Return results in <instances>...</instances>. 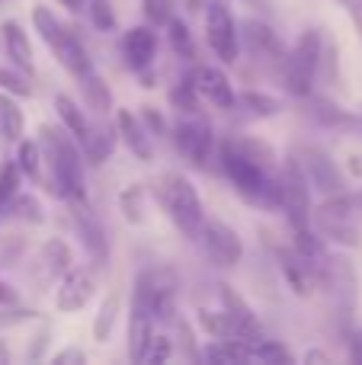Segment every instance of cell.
Instances as JSON below:
<instances>
[{
	"instance_id": "cell-2",
	"label": "cell",
	"mask_w": 362,
	"mask_h": 365,
	"mask_svg": "<svg viewBox=\"0 0 362 365\" xmlns=\"http://www.w3.org/2000/svg\"><path fill=\"white\" fill-rule=\"evenodd\" d=\"M38 145L45 158V189L58 199H87V180H83V151L64 128L42 125L38 128Z\"/></svg>"
},
{
	"instance_id": "cell-11",
	"label": "cell",
	"mask_w": 362,
	"mask_h": 365,
	"mask_svg": "<svg viewBox=\"0 0 362 365\" xmlns=\"http://www.w3.org/2000/svg\"><path fill=\"white\" fill-rule=\"evenodd\" d=\"M321 285L331 289L337 311L350 321L353 308H356V269H353L350 259L346 257H331V253H327L324 269H321Z\"/></svg>"
},
{
	"instance_id": "cell-12",
	"label": "cell",
	"mask_w": 362,
	"mask_h": 365,
	"mask_svg": "<svg viewBox=\"0 0 362 365\" xmlns=\"http://www.w3.org/2000/svg\"><path fill=\"white\" fill-rule=\"evenodd\" d=\"M237 32H241V48L247 51L257 64L282 68V61H286V48L279 45L276 32L269 29L263 19H244V23L237 26Z\"/></svg>"
},
{
	"instance_id": "cell-22",
	"label": "cell",
	"mask_w": 362,
	"mask_h": 365,
	"mask_svg": "<svg viewBox=\"0 0 362 365\" xmlns=\"http://www.w3.org/2000/svg\"><path fill=\"white\" fill-rule=\"evenodd\" d=\"M51 51H55V58L61 61V68L68 71L71 77H83V74H90L93 71V61H90V51L83 48V42L74 36L71 29H64L61 36H58V42L51 45Z\"/></svg>"
},
{
	"instance_id": "cell-19",
	"label": "cell",
	"mask_w": 362,
	"mask_h": 365,
	"mask_svg": "<svg viewBox=\"0 0 362 365\" xmlns=\"http://www.w3.org/2000/svg\"><path fill=\"white\" fill-rule=\"evenodd\" d=\"M199 324H202V330L209 336H215V340H247V343H257L263 340V334H257V330H250L244 321H237L231 311H199Z\"/></svg>"
},
{
	"instance_id": "cell-49",
	"label": "cell",
	"mask_w": 362,
	"mask_h": 365,
	"mask_svg": "<svg viewBox=\"0 0 362 365\" xmlns=\"http://www.w3.org/2000/svg\"><path fill=\"white\" fill-rule=\"evenodd\" d=\"M305 362H331V356H327L324 349H308V353H305Z\"/></svg>"
},
{
	"instance_id": "cell-5",
	"label": "cell",
	"mask_w": 362,
	"mask_h": 365,
	"mask_svg": "<svg viewBox=\"0 0 362 365\" xmlns=\"http://www.w3.org/2000/svg\"><path fill=\"white\" fill-rule=\"evenodd\" d=\"M157 199L164 205L167 218L177 225V231L183 237L196 240L199 227H202V218H205V208H202V199H199L196 186L183 177V173H164L157 182Z\"/></svg>"
},
{
	"instance_id": "cell-8",
	"label": "cell",
	"mask_w": 362,
	"mask_h": 365,
	"mask_svg": "<svg viewBox=\"0 0 362 365\" xmlns=\"http://www.w3.org/2000/svg\"><path fill=\"white\" fill-rule=\"evenodd\" d=\"M199 247H202L205 259L218 269H234L244 259V240L234 227H228L218 218H202V227L196 234Z\"/></svg>"
},
{
	"instance_id": "cell-13",
	"label": "cell",
	"mask_w": 362,
	"mask_h": 365,
	"mask_svg": "<svg viewBox=\"0 0 362 365\" xmlns=\"http://www.w3.org/2000/svg\"><path fill=\"white\" fill-rule=\"evenodd\" d=\"M173 138H177V151L192 167L209 164V154L215 148V132L205 119H199V113H190V119H180V125L173 128Z\"/></svg>"
},
{
	"instance_id": "cell-4",
	"label": "cell",
	"mask_w": 362,
	"mask_h": 365,
	"mask_svg": "<svg viewBox=\"0 0 362 365\" xmlns=\"http://www.w3.org/2000/svg\"><path fill=\"white\" fill-rule=\"evenodd\" d=\"M321 64H324V32L305 29L295 38L292 48L286 51V61H282V81H286V90L295 100H305V96L314 93Z\"/></svg>"
},
{
	"instance_id": "cell-23",
	"label": "cell",
	"mask_w": 362,
	"mask_h": 365,
	"mask_svg": "<svg viewBox=\"0 0 362 365\" xmlns=\"http://www.w3.org/2000/svg\"><path fill=\"white\" fill-rule=\"evenodd\" d=\"M0 51L13 68L32 74V48H29V36L23 32L19 23H4L0 26Z\"/></svg>"
},
{
	"instance_id": "cell-43",
	"label": "cell",
	"mask_w": 362,
	"mask_h": 365,
	"mask_svg": "<svg viewBox=\"0 0 362 365\" xmlns=\"http://www.w3.org/2000/svg\"><path fill=\"white\" fill-rule=\"evenodd\" d=\"M87 10H90V19H93V26H96L100 32H113L115 26H119V19H115V13H113V6H109V0H93Z\"/></svg>"
},
{
	"instance_id": "cell-41",
	"label": "cell",
	"mask_w": 362,
	"mask_h": 365,
	"mask_svg": "<svg viewBox=\"0 0 362 365\" xmlns=\"http://www.w3.org/2000/svg\"><path fill=\"white\" fill-rule=\"evenodd\" d=\"M170 356H173L170 340H167V336L151 334V340H148L145 353H141V362H145V365H164L167 359H170Z\"/></svg>"
},
{
	"instance_id": "cell-3",
	"label": "cell",
	"mask_w": 362,
	"mask_h": 365,
	"mask_svg": "<svg viewBox=\"0 0 362 365\" xmlns=\"http://www.w3.org/2000/svg\"><path fill=\"white\" fill-rule=\"evenodd\" d=\"M311 227L324 240H333L340 247L362 244V205L353 189H343L337 195H327L318 208H311Z\"/></svg>"
},
{
	"instance_id": "cell-33",
	"label": "cell",
	"mask_w": 362,
	"mask_h": 365,
	"mask_svg": "<svg viewBox=\"0 0 362 365\" xmlns=\"http://www.w3.org/2000/svg\"><path fill=\"white\" fill-rule=\"evenodd\" d=\"M167 29V38H170V48L177 58H183V61H196V42H192V32L190 26L183 23V19L173 16L170 23L164 26Z\"/></svg>"
},
{
	"instance_id": "cell-20",
	"label": "cell",
	"mask_w": 362,
	"mask_h": 365,
	"mask_svg": "<svg viewBox=\"0 0 362 365\" xmlns=\"http://www.w3.org/2000/svg\"><path fill=\"white\" fill-rule=\"evenodd\" d=\"M305 103H308V115H311L314 122H318L321 128H337V132H362V119L359 115H353L350 109H343V106H337V103H331V100H324V96H305Z\"/></svg>"
},
{
	"instance_id": "cell-47",
	"label": "cell",
	"mask_w": 362,
	"mask_h": 365,
	"mask_svg": "<svg viewBox=\"0 0 362 365\" xmlns=\"http://www.w3.org/2000/svg\"><path fill=\"white\" fill-rule=\"evenodd\" d=\"M19 302V295H16V289L13 285H6V282H0V304H6V308H13V304Z\"/></svg>"
},
{
	"instance_id": "cell-18",
	"label": "cell",
	"mask_w": 362,
	"mask_h": 365,
	"mask_svg": "<svg viewBox=\"0 0 362 365\" xmlns=\"http://www.w3.org/2000/svg\"><path fill=\"white\" fill-rule=\"evenodd\" d=\"M71 266H74V253H71V247L64 244L61 237H51V240H45V244L38 247V253H36V279L42 285H51L55 279H61Z\"/></svg>"
},
{
	"instance_id": "cell-52",
	"label": "cell",
	"mask_w": 362,
	"mask_h": 365,
	"mask_svg": "<svg viewBox=\"0 0 362 365\" xmlns=\"http://www.w3.org/2000/svg\"><path fill=\"white\" fill-rule=\"evenodd\" d=\"M4 205H6V199H4V195H0V212H4Z\"/></svg>"
},
{
	"instance_id": "cell-10",
	"label": "cell",
	"mask_w": 362,
	"mask_h": 365,
	"mask_svg": "<svg viewBox=\"0 0 362 365\" xmlns=\"http://www.w3.org/2000/svg\"><path fill=\"white\" fill-rule=\"evenodd\" d=\"M71 208V221H74L77 234H81V244L87 250V257L93 259V266H109V240L106 231H103L100 218L93 215L87 199H68Z\"/></svg>"
},
{
	"instance_id": "cell-17",
	"label": "cell",
	"mask_w": 362,
	"mask_h": 365,
	"mask_svg": "<svg viewBox=\"0 0 362 365\" xmlns=\"http://www.w3.org/2000/svg\"><path fill=\"white\" fill-rule=\"evenodd\" d=\"M122 55H125V64L135 74H145L154 64V55H157V36H154L151 26H132L122 36Z\"/></svg>"
},
{
	"instance_id": "cell-27",
	"label": "cell",
	"mask_w": 362,
	"mask_h": 365,
	"mask_svg": "<svg viewBox=\"0 0 362 365\" xmlns=\"http://www.w3.org/2000/svg\"><path fill=\"white\" fill-rule=\"evenodd\" d=\"M151 334H154V317L148 311L132 308V314H128V359L132 362H141V353H145Z\"/></svg>"
},
{
	"instance_id": "cell-30",
	"label": "cell",
	"mask_w": 362,
	"mask_h": 365,
	"mask_svg": "<svg viewBox=\"0 0 362 365\" xmlns=\"http://www.w3.org/2000/svg\"><path fill=\"white\" fill-rule=\"evenodd\" d=\"M23 109L16 106L10 93H0V138L4 141H19L23 138Z\"/></svg>"
},
{
	"instance_id": "cell-6",
	"label": "cell",
	"mask_w": 362,
	"mask_h": 365,
	"mask_svg": "<svg viewBox=\"0 0 362 365\" xmlns=\"http://www.w3.org/2000/svg\"><path fill=\"white\" fill-rule=\"evenodd\" d=\"M292 160L299 164V170L305 173L311 192H318L321 199H327V195H337V192H343V189H346V177L340 173L337 160H333L331 154L324 151V148H318V145H299L292 151Z\"/></svg>"
},
{
	"instance_id": "cell-42",
	"label": "cell",
	"mask_w": 362,
	"mask_h": 365,
	"mask_svg": "<svg viewBox=\"0 0 362 365\" xmlns=\"http://www.w3.org/2000/svg\"><path fill=\"white\" fill-rule=\"evenodd\" d=\"M141 10L151 26H167L173 19V0H141Z\"/></svg>"
},
{
	"instance_id": "cell-29",
	"label": "cell",
	"mask_w": 362,
	"mask_h": 365,
	"mask_svg": "<svg viewBox=\"0 0 362 365\" xmlns=\"http://www.w3.org/2000/svg\"><path fill=\"white\" fill-rule=\"evenodd\" d=\"M205 362L231 365V362H250V343L247 340H212L202 349Z\"/></svg>"
},
{
	"instance_id": "cell-39",
	"label": "cell",
	"mask_w": 362,
	"mask_h": 365,
	"mask_svg": "<svg viewBox=\"0 0 362 365\" xmlns=\"http://www.w3.org/2000/svg\"><path fill=\"white\" fill-rule=\"evenodd\" d=\"M170 103H173V109H180V115L199 113V93H196V87H192L190 77H186V81H180L177 87L170 90Z\"/></svg>"
},
{
	"instance_id": "cell-16",
	"label": "cell",
	"mask_w": 362,
	"mask_h": 365,
	"mask_svg": "<svg viewBox=\"0 0 362 365\" xmlns=\"http://www.w3.org/2000/svg\"><path fill=\"white\" fill-rule=\"evenodd\" d=\"M279 269H282V276H286L289 289H292L299 298H308L314 292V285H321V269L311 263V259L301 257L295 247L279 253Z\"/></svg>"
},
{
	"instance_id": "cell-50",
	"label": "cell",
	"mask_w": 362,
	"mask_h": 365,
	"mask_svg": "<svg viewBox=\"0 0 362 365\" xmlns=\"http://www.w3.org/2000/svg\"><path fill=\"white\" fill-rule=\"evenodd\" d=\"M61 6H68V10H81V0H61Z\"/></svg>"
},
{
	"instance_id": "cell-9",
	"label": "cell",
	"mask_w": 362,
	"mask_h": 365,
	"mask_svg": "<svg viewBox=\"0 0 362 365\" xmlns=\"http://www.w3.org/2000/svg\"><path fill=\"white\" fill-rule=\"evenodd\" d=\"M205 42L222 64H234L241 58V32L222 0H212L205 10Z\"/></svg>"
},
{
	"instance_id": "cell-38",
	"label": "cell",
	"mask_w": 362,
	"mask_h": 365,
	"mask_svg": "<svg viewBox=\"0 0 362 365\" xmlns=\"http://www.w3.org/2000/svg\"><path fill=\"white\" fill-rule=\"evenodd\" d=\"M119 205H122L125 221L141 225V221H145V186H128L125 192L119 195Z\"/></svg>"
},
{
	"instance_id": "cell-37",
	"label": "cell",
	"mask_w": 362,
	"mask_h": 365,
	"mask_svg": "<svg viewBox=\"0 0 362 365\" xmlns=\"http://www.w3.org/2000/svg\"><path fill=\"white\" fill-rule=\"evenodd\" d=\"M32 23H36V32L45 38V45H48V48L58 42V36L64 32L61 19H58L51 10H45V6H36V10H32Z\"/></svg>"
},
{
	"instance_id": "cell-31",
	"label": "cell",
	"mask_w": 362,
	"mask_h": 365,
	"mask_svg": "<svg viewBox=\"0 0 362 365\" xmlns=\"http://www.w3.org/2000/svg\"><path fill=\"white\" fill-rule=\"evenodd\" d=\"M234 109H247V115H254V119H269V115H276L282 109V103L276 100V96H269V93L244 90V93H237Z\"/></svg>"
},
{
	"instance_id": "cell-26",
	"label": "cell",
	"mask_w": 362,
	"mask_h": 365,
	"mask_svg": "<svg viewBox=\"0 0 362 365\" xmlns=\"http://www.w3.org/2000/svg\"><path fill=\"white\" fill-rule=\"evenodd\" d=\"M77 87H81V96H83V106L90 109V113L96 115H106L109 109H113V93H109L106 81H103L96 71H90V74L77 77Z\"/></svg>"
},
{
	"instance_id": "cell-40",
	"label": "cell",
	"mask_w": 362,
	"mask_h": 365,
	"mask_svg": "<svg viewBox=\"0 0 362 365\" xmlns=\"http://www.w3.org/2000/svg\"><path fill=\"white\" fill-rule=\"evenodd\" d=\"M250 359H257V362H292V353L276 340H257V343H250Z\"/></svg>"
},
{
	"instance_id": "cell-28",
	"label": "cell",
	"mask_w": 362,
	"mask_h": 365,
	"mask_svg": "<svg viewBox=\"0 0 362 365\" xmlns=\"http://www.w3.org/2000/svg\"><path fill=\"white\" fill-rule=\"evenodd\" d=\"M16 167L29 182H42L45 180V158H42V145L29 138L16 141Z\"/></svg>"
},
{
	"instance_id": "cell-45",
	"label": "cell",
	"mask_w": 362,
	"mask_h": 365,
	"mask_svg": "<svg viewBox=\"0 0 362 365\" xmlns=\"http://www.w3.org/2000/svg\"><path fill=\"white\" fill-rule=\"evenodd\" d=\"M337 6H343L346 16L353 19V26H356L362 36V0H337Z\"/></svg>"
},
{
	"instance_id": "cell-51",
	"label": "cell",
	"mask_w": 362,
	"mask_h": 365,
	"mask_svg": "<svg viewBox=\"0 0 362 365\" xmlns=\"http://www.w3.org/2000/svg\"><path fill=\"white\" fill-rule=\"evenodd\" d=\"M4 362H10V353H6V346H4V340H0V365Z\"/></svg>"
},
{
	"instance_id": "cell-46",
	"label": "cell",
	"mask_w": 362,
	"mask_h": 365,
	"mask_svg": "<svg viewBox=\"0 0 362 365\" xmlns=\"http://www.w3.org/2000/svg\"><path fill=\"white\" fill-rule=\"evenodd\" d=\"M55 362L58 365H68V362L81 365L83 362V353H81V349H61V353H55Z\"/></svg>"
},
{
	"instance_id": "cell-32",
	"label": "cell",
	"mask_w": 362,
	"mask_h": 365,
	"mask_svg": "<svg viewBox=\"0 0 362 365\" xmlns=\"http://www.w3.org/2000/svg\"><path fill=\"white\" fill-rule=\"evenodd\" d=\"M218 295H222V308L224 311H231V314L237 317V321H244L250 330H257V334H263V324L257 321V314H254V308H250L247 302H244L241 295H237L231 285H218Z\"/></svg>"
},
{
	"instance_id": "cell-24",
	"label": "cell",
	"mask_w": 362,
	"mask_h": 365,
	"mask_svg": "<svg viewBox=\"0 0 362 365\" xmlns=\"http://www.w3.org/2000/svg\"><path fill=\"white\" fill-rule=\"evenodd\" d=\"M55 113H58V119H61L64 132H68L71 138L77 141V145H83V141L90 138V132H93V122L83 115V109L77 106V103L71 100L68 93H58L55 96Z\"/></svg>"
},
{
	"instance_id": "cell-36",
	"label": "cell",
	"mask_w": 362,
	"mask_h": 365,
	"mask_svg": "<svg viewBox=\"0 0 362 365\" xmlns=\"http://www.w3.org/2000/svg\"><path fill=\"white\" fill-rule=\"evenodd\" d=\"M115 314H119V298L109 295L106 302L100 304L96 317H93V340L96 343H106L109 340V334H113V324H115Z\"/></svg>"
},
{
	"instance_id": "cell-1",
	"label": "cell",
	"mask_w": 362,
	"mask_h": 365,
	"mask_svg": "<svg viewBox=\"0 0 362 365\" xmlns=\"http://www.w3.org/2000/svg\"><path fill=\"white\" fill-rule=\"evenodd\" d=\"M218 164L247 205L279 212V158L267 141L231 135L218 148Z\"/></svg>"
},
{
	"instance_id": "cell-48",
	"label": "cell",
	"mask_w": 362,
	"mask_h": 365,
	"mask_svg": "<svg viewBox=\"0 0 362 365\" xmlns=\"http://www.w3.org/2000/svg\"><path fill=\"white\" fill-rule=\"evenodd\" d=\"M350 359L362 365V334H353L350 336Z\"/></svg>"
},
{
	"instance_id": "cell-25",
	"label": "cell",
	"mask_w": 362,
	"mask_h": 365,
	"mask_svg": "<svg viewBox=\"0 0 362 365\" xmlns=\"http://www.w3.org/2000/svg\"><path fill=\"white\" fill-rule=\"evenodd\" d=\"M115 141H119V132H115V125H100V122H93V132H90V138L81 145L83 158H87V164H103V160L113 158L115 151Z\"/></svg>"
},
{
	"instance_id": "cell-34",
	"label": "cell",
	"mask_w": 362,
	"mask_h": 365,
	"mask_svg": "<svg viewBox=\"0 0 362 365\" xmlns=\"http://www.w3.org/2000/svg\"><path fill=\"white\" fill-rule=\"evenodd\" d=\"M4 212H10L13 218H19V221H29V225H42L45 221V212H42V205H38V199L36 195H26V192H13L10 202L4 205Z\"/></svg>"
},
{
	"instance_id": "cell-21",
	"label": "cell",
	"mask_w": 362,
	"mask_h": 365,
	"mask_svg": "<svg viewBox=\"0 0 362 365\" xmlns=\"http://www.w3.org/2000/svg\"><path fill=\"white\" fill-rule=\"evenodd\" d=\"M115 132H119V138L125 141V148L138 160H151L154 158V138H151V132H148L145 122H141L138 115L132 113V109H119V115H115Z\"/></svg>"
},
{
	"instance_id": "cell-15",
	"label": "cell",
	"mask_w": 362,
	"mask_h": 365,
	"mask_svg": "<svg viewBox=\"0 0 362 365\" xmlns=\"http://www.w3.org/2000/svg\"><path fill=\"white\" fill-rule=\"evenodd\" d=\"M190 81H192V87H196L199 100H209L212 106H218V109H234L237 93H234V87H231L228 74H224L218 64H199L190 74Z\"/></svg>"
},
{
	"instance_id": "cell-35",
	"label": "cell",
	"mask_w": 362,
	"mask_h": 365,
	"mask_svg": "<svg viewBox=\"0 0 362 365\" xmlns=\"http://www.w3.org/2000/svg\"><path fill=\"white\" fill-rule=\"evenodd\" d=\"M0 90L10 96H32V74L13 68V64H4L0 68Z\"/></svg>"
},
{
	"instance_id": "cell-7",
	"label": "cell",
	"mask_w": 362,
	"mask_h": 365,
	"mask_svg": "<svg viewBox=\"0 0 362 365\" xmlns=\"http://www.w3.org/2000/svg\"><path fill=\"white\" fill-rule=\"evenodd\" d=\"M279 212H286L292 231L311 227V186L292 158L279 164Z\"/></svg>"
},
{
	"instance_id": "cell-44",
	"label": "cell",
	"mask_w": 362,
	"mask_h": 365,
	"mask_svg": "<svg viewBox=\"0 0 362 365\" xmlns=\"http://www.w3.org/2000/svg\"><path fill=\"white\" fill-rule=\"evenodd\" d=\"M138 119L145 122V128H148V132H151V138H154V135H157V138H160V135H167V132H170V128H167V119H164V115H160L154 106H141Z\"/></svg>"
},
{
	"instance_id": "cell-14",
	"label": "cell",
	"mask_w": 362,
	"mask_h": 365,
	"mask_svg": "<svg viewBox=\"0 0 362 365\" xmlns=\"http://www.w3.org/2000/svg\"><path fill=\"white\" fill-rule=\"evenodd\" d=\"M93 289H96L93 272H90L87 266H71V269L58 279L55 308L61 311V314H74V311H81L83 304L93 298Z\"/></svg>"
}]
</instances>
